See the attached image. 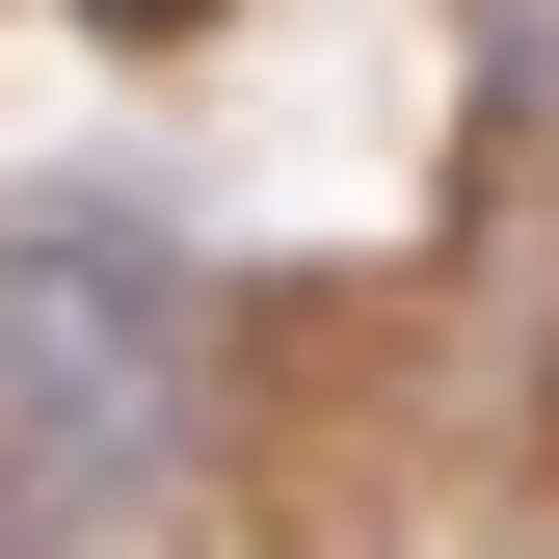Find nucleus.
<instances>
[{
	"label": "nucleus",
	"mask_w": 559,
	"mask_h": 559,
	"mask_svg": "<svg viewBox=\"0 0 559 559\" xmlns=\"http://www.w3.org/2000/svg\"><path fill=\"white\" fill-rule=\"evenodd\" d=\"M0 427L53 453V507H160L187 427H214V320H187V240L133 187H27L0 214Z\"/></svg>",
	"instance_id": "1"
},
{
	"label": "nucleus",
	"mask_w": 559,
	"mask_h": 559,
	"mask_svg": "<svg viewBox=\"0 0 559 559\" xmlns=\"http://www.w3.org/2000/svg\"><path fill=\"white\" fill-rule=\"evenodd\" d=\"M81 27H187V0H81Z\"/></svg>",
	"instance_id": "2"
}]
</instances>
